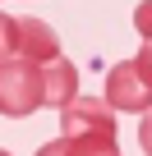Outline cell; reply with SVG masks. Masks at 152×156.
Masks as SVG:
<instances>
[{"label":"cell","instance_id":"cell-1","mask_svg":"<svg viewBox=\"0 0 152 156\" xmlns=\"http://www.w3.org/2000/svg\"><path fill=\"white\" fill-rule=\"evenodd\" d=\"M42 106H46V64H32L19 55L9 64H0V115L23 119Z\"/></svg>","mask_w":152,"mask_h":156},{"label":"cell","instance_id":"cell-2","mask_svg":"<svg viewBox=\"0 0 152 156\" xmlns=\"http://www.w3.org/2000/svg\"><path fill=\"white\" fill-rule=\"evenodd\" d=\"M106 101H111V110H134V115L152 110V60L143 51L120 60L106 73Z\"/></svg>","mask_w":152,"mask_h":156},{"label":"cell","instance_id":"cell-3","mask_svg":"<svg viewBox=\"0 0 152 156\" xmlns=\"http://www.w3.org/2000/svg\"><path fill=\"white\" fill-rule=\"evenodd\" d=\"M65 138H115V110L106 97H74L60 110Z\"/></svg>","mask_w":152,"mask_h":156},{"label":"cell","instance_id":"cell-4","mask_svg":"<svg viewBox=\"0 0 152 156\" xmlns=\"http://www.w3.org/2000/svg\"><path fill=\"white\" fill-rule=\"evenodd\" d=\"M14 32H19V60H32V64H55L60 60V37L42 19H14Z\"/></svg>","mask_w":152,"mask_h":156},{"label":"cell","instance_id":"cell-5","mask_svg":"<svg viewBox=\"0 0 152 156\" xmlns=\"http://www.w3.org/2000/svg\"><path fill=\"white\" fill-rule=\"evenodd\" d=\"M37 156H120L115 138H51L46 147H37Z\"/></svg>","mask_w":152,"mask_h":156},{"label":"cell","instance_id":"cell-6","mask_svg":"<svg viewBox=\"0 0 152 156\" xmlns=\"http://www.w3.org/2000/svg\"><path fill=\"white\" fill-rule=\"evenodd\" d=\"M74 97H79V69H74L65 55L55 64H46V106H69Z\"/></svg>","mask_w":152,"mask_h":156},{"label":"cell","instance_id":"cell-7","mask_svg":"<svg viewBox=\"0 0 152 156\" xmlns=\"http://www.w3.org/2000/svg\"><path fill=\"white\" fill-rule=\"evenodd\" d=\"M19 55V32H14V19L0 14V64H9Z\"/></svg>","mask_w":152,"mask_h":156},{"label":"cell","instance_id":"cell-8","mask_svg":"<svg viewBox=\"0 0 152 156\" xmlns=\"http://www.w3.org/2000/svg\"><path fill=\"white\" fill-rule=\"evenodd\" d=\"M134 28L143 32V41H152V0H143V5L134 9Z\"/></svg>","mask_w":152,"mask_h":156},{"label":"cell","instance_id":"cell-9","mask_svg":"<svg viewBox=\"0 0 152 156\" xmlns=\"http://www.w3.org/2000/svg\"><path fill=\"white\" fill-rule=\"evenodd\" d=\"M138 147H143V151L152 156V110H147V115L138 119Z\"/></svg>","mask_w":152,"mask_h":156},{"label":"cell","instance_id":"cell-10","mask_svg":"<svg viewBox=\"0 0 152 156\" xmlns=\"http://www.w3.org/2000/svg\"><path fill=\"white\" fill-rule=\"evenodd\" d=\"M143 55H147V60H152V41H143Z\"/></svg>","mask_w":152,"mask_h":156},{"label":"cell","instance_id":"cell-11","mask_svg":"<svg viewBox=\"0 0 152 156\" xmlns=\"http://www.w3.org/2000/svg\"><path fill=\"white\" fill-rule=\"evenodd\" d=\"M0 156H9V151H0Z\"/></svg>","mask_w":152,"mask_h":156}]
</instances>
